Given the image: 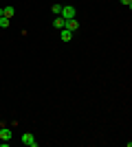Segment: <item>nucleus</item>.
<instances>
[{
	"mask_svg": "<svg viewBox=\"0 0 132 147\" xmlns=\"http://www.w3.org/2000/svg\"><path fill=\"white\" fill-rule=\"evenodd\" d=\"M73 35H75V33H73V31H68V29H62V31H60V37H62L64 42H70V40H73Z\"/></svg>",
	"mask_w": 132,
	"mask_h": 147,
	"instance_id": "39448f33",
	"label": "nucleus"
},
{
	"mask_svg": "<svg viewBox=\"0 0 132 147\" xmlns=\"http://www.w3.org/2000/svg\"><path fill=\"white\" fill-rule=\"evenodd\" d=\"M64 20H70V18H75V7L73 5H62V13H60Z\"/></svg>",
	"mask_w": 132,
	"mask_h": 147,
	"instance_id": "f257e3e1",
	"label": "nucleus"
},
{
	"mask_svg": "<svg viewBox=\"0 0 132 147\" xmlns=\"http://www.w3.org/2000/svg\"><path fill=\"white\" fill-rule=\"evenodd\" d=\"M51 11L55 13V16H60V13H62V5H60V2H57V5H53V7H51Z\"/></svg>",
	"mask_w": 132,
	"mask_h": 147,
	"instance_id": "6e6552de",
	"label": "nucleus"
},
{
	"mask_svg": "<svg viewBox=\"0 0 132 147\" xmlns=\"http://www.w3.org/2000/svg\"><path fill=\"white\" fill-rule=\"evenodd\" d=\"M13 132L9 127H5V125H0V141H11Z\"/></svg>",
	"mask_w": 132,
	"mask_h": 147,
	"instance_id": "7ed1b4c3",
	"label": "nucleus"
},
{
	"mask_svg": "<svg viewBox=\"0 0 132 147\" xmlns=\"http://www.w3.org/2000/svg\"><path fill=\"white\" fill-rule=\"evenodd\" d=\"M64 29H68V31H73V33H75V31L79 29V22H77L75 18H70V20H66V26H64Z\"/></svg>",
	"mask_w": 132,
	"mask_h": 147,
	"instance_id": "20e7f679",
	"label": "nucleus"
},
{
	"mask_svg": "<svg viewBox=\"0 0 132 147\" xmlns=\"http://www.w3.org/2000/svg\"><path fill=\"white\" fill-rule=\"evenodd\" d=\"M119 2H121V5H123V7H128V9H130V7H132V0H119Z\"/></svg>",
	"mask_w": 132,
	"mask_h": 147,
	"instance_id": "9d476101",
	"label": "nucleus"
},
{
	"mask_svg": "<svg viewBox=\"0 0 132 147\" xmlns=\"http://www.w3.org/2000/svg\"><path fill=\"white\" fill-rule=\"evenodd\" d=\"M22 143H24L26 147H38V141H35V136H33L31 132H24V134H22Z\"/></svg>",
	"mask_w": 132,
	"mask_h": 147,
	"instance_id": "f03ea898",
	"label": "nucleus"
},
{
	"mask_svg": "<svg viewBox=\"0 0 132 147\" xmlns=\"http://www.w3.org/2000/svg\"><path fill=\"white\" fill-rule=\"evenodd\" d=\"M53 26H55V29H57V31H62V29H64V26H66V20H64V18H62V16H57V18H55V20H53Z\"/></svg>",
	"mask_w": 132,
	"mask_h": 147,
	"instance_id": "423d86ee",
	"label": "nucleus"
},
{
	"mask_svg": "<svg viewBox=\"0 0 132 147\" xmlns=\"http://www.w3.org/2000/svg\"><path fill=\"white\" fill-rule=\"evenodd\" d=\"M0 26H2V29H7V26H9V18H5V16H2V18H0Z\"/></svg>",
	"mask_w": 132,
	"mask_h": 147,
	"instance_id": "1a4fd4ad",
	"label": "nucleus"
},
{
	"mask_svg": "<svg viewBox=\"0 0 132 147\" xmlns=\"http://www.w3.org/2000/svg\"><path fill=\"white\" fill-rule=\"evenodd\" d=\"M2 16H5V13H2V9H0V18H2Z\"/></svg>",
	"mask_w": 132,
	"mask_h": 147,
	"instance_id": "9b49d317",
	"label": "nucleus"
},
{
	"mask_svg": "<svg viewBox=\"0 0 132 147\" xmlns=\"http://www.w3.org/2000/svg\"><path fill=\"white\" fill-rule=\"evenodd\" d=\"M2 13H5V18H13L16 9H13V7H5V9H2Z\"/></svg>",
	"mask_w": 132,
	"mask_h": 147,
	"instance_id": "0eeeda50",
	"label": "nucleus"
}]
</instances>
